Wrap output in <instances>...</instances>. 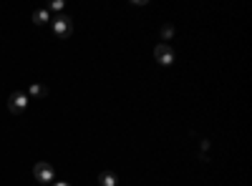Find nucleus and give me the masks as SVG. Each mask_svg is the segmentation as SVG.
<instances>
[{"label": "nucleus", "mask_w": 252, "mask_h": 186, "mask_svg": "<svg viewBox=\"0 0 252 186\" xmlns=\"http://www.w3.org/2000/svg\"><path fill=\"white\" fill-rule=\"evenodd\" d=\"M28 93H31V96H35V98H40V96H46V88L40 86V83H33V86L28 88Z\"/></svg>", "instance_id": "nucleus-7"}, {"label": "nucleus", "mask_w": 252, "mask_h": 186, "mask_svg": "<svg viewBox=\"0 0 252 186\" xmlns=\"http://www.w3.org/2000/svg\"><path fill=\"white\" fill-rule=\"evenodd\" d=\"M172 35H174V28H172V26H169V23H166V26H164V28H161V38H164V40H169V38H172Z\"/></svg>", "instance_id": "nucleus-8"}, {"label": "nucleus", "mask_w": 252, "mask_h": 186, "mask_svg": "<svg viewBox=\"0 0 252 186\" xmlns=\"http://www.w3.org/2000/svg\"><path fill=\"white\" fill-rule=\"evenodd\" d=\"M98 181H101V186H116V184H119L116 174H111V171H103V174L98 176Z\"/></svg>", "instance_id": "nucleus-5"}, {"label": "nucleus", "mask_w": 252, "mask_h": 186, "mask_svg": "<svg viewBox=\"0 0 252 186\" xmlns=\"http://www.w3.org/2000/svg\"><path fill=\"white\" fill-rule=\"evenodd\" d=\"M53 186H71V184H66V181H56Z\"/></svg>", "instance_id": "nucleus-10"}, {"label": "nucleus", "mask_w": 252, "mask_h": 186, "mask_svg": "<svg viewBox=\"0 0 252 186\" xmlns=\"http://www.w3.org/2000/svg\"><path fill=\"white\" fill-rule=\"evenodd\" d=\"M33 20H35L38 26H43V23H48V20H51V15H48V10H35L33 13Z\"/></svg>", "instance_id": "nucleus-6"}, {"label": "nucleus", "mask_w": 252, "mask_h": 186, "mask_svg": "<svg viewBox=\"0 0 252 186\" xmlns=\"http://www.w3.org/2000/svg\"><path fill=\"white\" fill-rule=\"evenodd\" d=\"M61 8H63L61 0H53V3H51V10H61Z\"/></svg>", "instance_id": "nucleus-9"}, {"label": "nucleus", "mask_w": 252, "mask_h": 186, "mask_svg": "<svg viewBox=\"0 0 252 186\" xmlns=\"http://www.w3.org/2000/svg\"><path fill=\"white\" fill-rule=\"evenodd\" d=\"M26 108H28V93H23V91L10 93V98H8V111H10V113H23Z\"/></svg>", "instance_id": "nucleus-1"}, {"label": "nucleus", "mask_w": 252, "mask_h": 186, "mask_svg": "<svg viewBox=\"0 0 252 186\" xmlns=\"http://www.w3.org/2000/svg\"><path fill=\"white\" fill-rule=\"evenodd\" d=\"M154 58H157V63H161V66H172V63H174V51H172V46H169V43H159V46L154 48Z\"/></svg>", "instance_id": "nucleus-3"}, {"label": "nucleus", "mask_w": 252, "mask_h": 186, "mask_svg": "<svg viewBox=\"0 0 252 186\" xmlns=\"http://www.w3.org/2000/svg\"><path fill=\"white\" fill-rule=\"evenodd\" d=\"M33 176H35V181L48 184V181L56 179V171H53V166H51L48 161H40V163H35V166H33Z\"/></svg>", "instance_id": "nucleus-2"}, {"label": "nucleus", "mask_w": 252, "mask_h": 186, "mask_svg": "<svg viewBox=\"0 0 252 186\" xmlns=\"http://www.w3.org/2000/svg\"><path fill=\"white\" fill-rule=\"evenodd\" d=\"M51 26H53V33H56V35L66 38V35L71 33V18H68V15H56V18L51 20Z\"/></svg>", "instance_id": "nucleus-4"}]
</instances>
